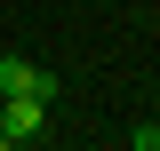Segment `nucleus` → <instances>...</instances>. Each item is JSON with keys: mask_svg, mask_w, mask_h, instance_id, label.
<instances>
[{"mask_svg": "<svg viewBox=\"0 0 160 151\" xmlns=\"http://www.w3.org/2000/svg\"><path fill=\"white\" fill-rule=\"evenodd\" d=\"M48 127V95H0V135L8 143H40Z\"/></svg>", "mask_w": 160, "mask_h": 151, "instance_id": "1", "label": "nucleus"}, {"mask_svg": "<svg viewBox=\"0 0 160 151\" xmlns=\"http://www.w3.org/2000/svg\"><path fill=\"white\" fill-rule=\"evenodd\" d=\"M0 95H48L56 103V72H40L32 56H0Z\"/></svg>", "mask_w": 160, "mask_h": 151, "instance_id": "2", "label": "nucleus"}, {"mask_svg": "<svg viewBox=\"0 0 160 151\" xmlns=\"http://www.w3.org/2000/svg\"><path fill=\"white\" fill-rule=\"evenodd\" d=\"M128 151H160V119H144V127L128 135Z\"/></svg>", "mask_w": 160, "mask_h": 151, "instance_id": "3", "label": "nucleus"}, {"mask_svg": "<svg viewBox=\"0 0 160 151\" xmlns=\"http://www.w3.org/2000/svg\"><path fill=\"white\" fill-rule=\"evenodd\" d=\"M0 151H16V143H8V135H0Z\"/></svg>", "mask_w": 160, "mask_h": 151, "instance_id": "4", "label": "nucleus"}, {"mask_svg": "<svg viewBox=\"0 0 160 151\" xmlns=\"http://www.w3.org/2000/svg\"><path fill=\"white\" fill-rule=\"evenodd\" d=\"M16 151H40V143H16Z\"/></svg>", "mask_w": 160, "mask_h": 151, "instance_id": "5", "label": "nucleus"}]
</instances>
